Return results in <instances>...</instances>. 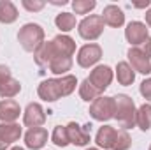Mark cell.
Wrapping results in <instances>:
<instances>
[{
  "label": "cell",
  "instance_id": "obj_30",
  "mask_svg": "<svg viewBox=\"0 0 151 150\" xmlns=\"http://www.w3.org/2000/svg\"><path fill=\"white\" fill-rule=\"evenodd\" d=\"M139 50H141V51H142L148 58H151V37L146 39V41L141 44V48H139Z\"/></svg>",
  "mask_w": 151,
  "mask_h": 150
},
{
  "label": "cell",
  "instance_id": "obj_26",
  "mask_svg": "<svg viewBox=\"0 0 151 150\" xmlns=\"http://www.w3.org/2000/svg\"><path fill=\"white\" fill-rule=\"evenodd\" d=\"M132 145V138L127 131H118L116 134V140H114V145H113V150H128Z\"/></svg>",
  "mask_w": 151,
  "mask_h": 150
},
{
  "label": "cell",
  "instance_id": "obj_7",
  "mask_svg": "<svg viewBox=\"0 0 151 150\" xmlns=\"http://www.w3.org/2000/svg\"><path fill=\"white\" fill-rule=\"evenodd\" d=\"M67 127V134H69V141L76 147H86L91 141V124L86 125H79L76 122H70L65 125Z\"/></svg>",
  "mask_w": 151,
  "mask_h": 150
},
{
  "label": "cell",
  "instance_id": "obj_29",
  "mask_svg": "<svg viewBox=\"0 0 151 150\" xmlns=\"http://www.w3.org/2000/svg\"><path fill=\"white\" fill-rule=\"evenodd\" d=\"M141 94L146 101H151V78H146L141 83Z\"/></svg>",
  "mask_w": 151,
  "mask_h": 150
},
{
  "label": "cell",
  "instance_id": "obj_5",
  "mask_svg": "<svg viewBox=\"0 0 151 150\" xmlns=\"http://www.w3.org/2000/svg\"><path fill=\"white\" fill-rule=\"evenodd\" d=\"M114 111H116L114 97L100 95L90 104V117L99 122H107V120L114 118Z\"/></svg>",
  "mask_w": 151,
  "mask_h": 150
},
{
  "label": "cell",
  "instance_id": "obj_13",
  "mask_svg": "<svg viewBox=\"0 0 151 150\" xmlns=\"http://www.w3.org/2000/svg\"><path fill=\"white\" fill-rule=\"evenodd\" d=\"M21 138L19 124H0V150H5Z\"/></svg>",
  "mask_w": 151,
  "mask_h": 150
},
{
  "label": "cell",
  "instance_id": "obj_16",
  "mask_svg": "<svg viewBox=\"0 0 151 150\" xmlns=\"http://www.w3.org/2000/svg\"><path fill=\"white\" fill-rule=\"evenodd\" d=\"M102 20H104L106 25H109V27H113V28H118V27H121V25L125 23V14H123V11H121L118 5L111 4V5H106V7H104Z\"/></svg>",
  "mask_w": 151,
  "mask_h": 150
},
{
  "label": "cell",
  "instance_id": "obj_2",
  "mask_svg": "<svg viewBox=\"0 0 151 150\" xmlns=\"http://www.w3.org/2000/svg\"><path fill=\"white\" fill-rule=\"evenodd\" d=\"M76 85H77V79L72 74H65L62 78H49L39 85L37 94L42 101L53 103V101L70 95L76 90Z\"/></svg>",
  "mask_w": 151,
  "mask_h": 150
},
{
  "label": "cell",
  "instance_id": "obj_11",
  "mask_svg": "<svg viewBox=\"0 0 151 150\" xmlns=\"http://www.w3.org/2000/svg\"><path fill=\"white\" fill-rule=\"evenodd\" d=\"M44 122H46V111L42 110V106L39 103H30L23 113V124L32 129V127H40Z\"/></svg>",
  "mask_w": 151,
  "mask_h": 150
},
{
  "label": "cell",
  "instance_id": "obj_14",
  "mask_svg": "<svg viewBox=\"0 0 151 150\" xmlns=\"http://www.w3.org/2000/svg\"><path fill=\"white\" fill-rule=\"evenodd\" d=\"M47 143V131L44 127H32L25 134V145L32 150L42 149Z\"/></svg>",
  "mask_w": 151,
  "mask_h": 150
},
{
  "label": "cell",
  "instance_id": "obj_19",
  "mask_svg": "<svg viewBox=\"0 0 151 150\" xmlns=\"http://www.w3.org/2000/svg\"><path fill=\"white\" fill-rule=\"evenodd\" d=\"M18 20V9L11 0H0V23H14Z\"/></svg>",
  "mask_w": 151,
  "mask_h": 150
},
{
  "label": "cell",
  "instance_id": "obj_4",
  "mask_svg": "<svg viewBox=\"0 0 151 150\" xmlns=\"http://www.w3.org/2000/svg\"><path fill=\"white\" fill-rule=\"evenodd\" d=\"M18 41H19V44L25 51L35 53L44 42V28L37 23H27L19 28Z\"/></svg>",
  "mask_w": 151,
  "mask_h": 150
},
{
  "label": "cell",
  "instance_id": "obj_36",
  "mask_svg": "<svg viewBox=\"0 0 151 150\" xmlns=\"http://www.w3.org/2000/svg\"><path fill=\"white\" fill-rule=\"evenodd\" d=\"M150 150H151V145H150Z\"/></svg>",
  "mask_w": 151,
  "mask_h": 150
},
{
  "label": "cell",
  "instance_id": "obj_12",
  "mask_svg": "<svg viewBox=\"0 0 151 150\" xmlns=\"http://www.w3.org/2000/svg\"><path fill=\"white\" fill-rule=\"evenodd\" d=\"M127 57H128V62L132 64V69H134V71H137V73H141V74H150L151 73L150 58H148L139 48H130L128 53H127Z\"/></svg>",
  "mask_w": 151,
  "mask_h": 150
},
{
  "label": "cell",
  "instance_id": "obj_18",
  "mask_svg": "<svg viewBox=\"0 0 151 150\" xmlns=\"http://www.w3.org/2000/svg\"><path fill=\"white\" fill-rule=\"evenodd\" d=\"M116 78H118L119 85L128 87V85L134 83L135 73H134V69H132V66L128 62H118V66H116Z\"/></svg>",
  "mask_w": 151,
  "mask_h": 150
},
{
  "label": "cell",
  "instance_id": "obj_23",
  "mask_svg": "<svg viewBox=\"0 0 151 150\" xmlns=\"http://www.w3.org/2000/svg\"><path fill=\"white\" fill-rule=\"evenodd\" d=\"M55 25L62 30V32H70L76 28V16L72 12H60L55 18Z\"/></svg>",
  "mask_w": 151,
  "mask_h": 150
},
{
  "label": "cell",
  "instance_id": "obj_31",
  "mask_svg": "<svg viewBox=\"0 0 151 150\" xmlns=\"http://www.w3.org/2000/svg\"><path fill=\"white\" fill-rule=\"evenodd\" d=\"M7 78H11V69H9L7 66H2V64H0V81H4V79H7Z\"/></svg>",
  "mask_w": 151,
  "mask_h": 150
},
{
  "label": "cell",
  "instance_id": "obj_27",
  "mask_svg": "<svg viewBox=\"0 0 151 150\" xmlns=\"http://www.w3.org/2000/svg\"><path fill=\"white\" fill-rule=\"evenodd\" d=\"M95 7H97L95 0H74L72 2V9H74L76 14H88Z\"/></svg>",
  "mask_w": 151,
  "mask_h": 150
},
{
  "label": "cell",
  "instance_id": "obj_28",
  "mask_svg": "<svg viewBox=\"0 0 151 150\" xmlns=\"http://www.w3.org/2000/svg\"><path fill=\"white\" fill-rule=\"evenodd\" d=\"M46 4L42 2V0H23V7L27 9V11H30V12H35V11H40L42 7H44Z\"/></svg>",
  "mask_w": 151,
  "mask_h": 150
},
{
  "label": "cell",
  "instance_id": "obj_33",
  "mask_svg": "<svg viewBox=\"0 0 151 150\" xmlns=\"http://www.w3.org/2000/svg\"><path fill=\"white\" fill-rule=\"evenodd\" d=\"M144 16H146V25H148V27H151V7L146 11V14H144Z\"/></svg>",
  "mask_w": 151,
  "mask_h": 150
},
{
  "label": "cell",
  "instance_id": "obj_22",
  "mask_svg": "<svg viewBox=\"0 0 151 150\" xmlns=\"http://www.w3.org/2000/svg\"><path fill=\"white\" fill-rule=\"evenodd\" d=\"M135 125H139L141 131L151 129V104H142L135 113Z\"/></svg>",
  "mask_w": 151,
  "mask_h": 150
},
{
  "label": "cell",
  "instance_id": "obj_24",
  "mask_svg": "<svg viewBox=\"0 0 151 150\" xmlns=\"http://www.w3.org/2000/svg\"><path fill=\"white\" fill-rule=\"evenodd\" d=\"M79 95H81L83 101H88V103L91 101V103H93L97 97H100V92H99V90L88 81V78H86V79H83V83L79 85Z\"/></svg>",
  "mask_w": 151,
  "mask_h": 150
},
{
  "label": "cell",
  "instance_id": "obj_15",
  "mask_svg": "<svg viewBox=\"0 0 151 150\" xmlns=\"http://www.w3.org/2000/svg\"><path fill=\"white\" fill-rule=\"evenodd\" d=\"M21 108L14 99H4L0 101V120L4 124H14V120L19 118Z\"/></svg>",
  "mask_w": 151,
  "mask_h": 150
},
{
  "label": "cell",
  "instance_id": "obj_34",
  "mask_svg": "<svg viewBox=\"0 0 151 150\" xmlns=\"http://www.w3.org/2000/svg\"><path fill=\"white\" fill-rule=\"evenodd\" d=\"M11 150H25V149H21V147H12Z\"/></svg>",
  "mask_w": 151,
  "mask_h": 150
},
{
  "label": "cell",
  "instance_id": "obj_21",
  "mask_svg": "<svg viewBox=\"0 0 151 150\" xmlns=\"http://www.w3.org/2000/svg\"><path fill=\"white\" fill-rule=\"evenodd\" d=\"M21 90V83L18 79H14L12 76L0 81V97L4 99H11V97H16Z\"/></svg>",
  "mask_w": 151,
  "mask_h": 150
},
{
  "label": "cell",
  "instance_id": "obj_1",
  "mask_svg": "<svg viewBox=\"0 0 151 150\" xmlns=\"http://www.w3.org/2000/svg\"><path fill=\"white\" fill-rule=\"evenodd\" d=\"M76 53V42L69 36H56L53 41L42 42V46L34 53V60L39 67H49L51 60L58 55H65V57H72Z\"/></svg>",
  "mask_w": 151,
  "mask_h": 150
},
{
  "label": "cell",
  "instance_id": "obj_17",
  "mask_svg": "<svg viewBox=\"0 0 151 150\" xmlns=\"http://www.w3.org/2000/svg\"><path fill=\"white\" fill-rule=\"evenodd\" d=\"M116 134L118 131L111 127V125H102L95 136V143L104 150H113V145H114V140H116Z\"/></svg>",
  "mask_w": 151,
  "mask_h": 150
},
{
  "label": "cell",
  "instance_id": "obj_8",
  "mask_svg": "<svg viewBox=\"0 0 151 150\" xmlns=\"http://www.w3.org/2000/svg\"><path fill=\"white\" fill-rule=\"evenodd\" d=\"M113 69L109 67V66H97L90 76H88V81L100 92V95L104 94V90L111 85V81H113Z\"/></svg>",
  "mask_w": 151,
  "mask_h": 150
},
{
  "label": "cell",
  "instance_id": "obj_35",
  "mask_svg": "<svg viewBox=\"0 0 151 150\" xmlns=\"http://www.w3.org/2000/svg\"><path fill=\"white\" fill-rule=\"evenodd\" d=\"M86 150H100V149H86Z\"/></svg>",
  "mask_w": 151,
  "mask_h": 150
},
{
  "label": "cell",
  "instance_id": "obj_6",
  "mask_svg": "<svg viewBox=\"0 0 151 150\" xmlns=\"http://www.w3.org/2000/svg\"><path fill=\"white\" fill-rule=\"evenodd\" d=\"M104 27H106V23H104L100 14H90V16L83 18V21L79 23L77 32H79L81 37L86 39V41H95V39H99L102 36Z\"/></svg>",
  "mask_w": 151,
  "mask_h": 150
},
{
  "label": "cell",
  "instance_id": "obj_3",
  "mask_svg": "<svg viewBox=\"0 0 151 150\" xmlns=\"http://www.w3.org/2000/svg\"><path fill=\"white\" fill-rule=\"evenodd\" d=\"M114 103H116V111H114V118L118 120L119 127L123 131H128L132 127H135V103L130 95L127 94H118L114 95Z\"/></svg>",
  "mask_w": 151,
  "mask_h": 150
},
{
  "label": "cell",
  "instance_id": "obj_20",
  "mask_svg": "<svg viewBox=\"0 0 151 150\" xmlns=\"http://www.w3.org/2000/svg\"><path fill=\"white\" fill-rule=\"evenodd\" d=\"M72 69V57H65V55H58L51 60L49 64V71L53 74H62L65 76L67 71Z\"/></svg>",
  "mask_w": 151,
  "mask_h": 150
},
{
  "label": "cell",
  "instance_id": "obj_9",
  "mask_svg": "<svg viewBox=\"0 0 151 150\" xmlns=\"http://www.w3.org/2000/svg\"><path fill=\"white\" fill-rule=\"evenodd\" d=\"M100 58H102V48H100L99 44H93V42L84 44V46L79 48V51H77V64H79L81 67H84V69L95 66Z\"/></svg>",
  "mask_w": 151,
  "mask_h": 150
},
{
  "label": "cell",
  "instance_id": "obj_25",
  "mask_svg": "<svg viewBox=\"0 0 151 150\" xmlns=\"http://www.w3.org/2000/svg\"><path fill=\"white\" fill-rule=\"evenodd\" d=\"M51 140H53V143L56 147H67V145H70L65 125H56L55 131H53V134H51Z\"/></svg>",
  "mask_w": 151,
  "mask_h": 150
},
{
  "label": "cell",
  "instance_id": "obj_10",
  "mask_svg": "<svg viewBox=\"0 0 151 150\" xmlns=\"http://www.w3.org/2000/svg\"><path fill=\"white\" fill-rule=\"evenodd\" d=\"M148 27H146V23H141V21H132V23H128L127 25V28H125V37L127 41L132 44V48H137V46H141L146 39L150 37L148 36Z\"/></svg>",
  "mask_w": 151,
  "mask_h": 150
},
{
  "label": "cell",
  "instance_id": "obj_32",
  "mask_svg": "<svg viewBox=\"0 0 151 150\" xmlns=\"http://www.w3.org/2000/svg\"><path fill=\"white\" fill-rule=\"evenodd\" d=\"M150 5V0H146V2H137V4H134V7H137V9H142V7H148Z\"/></svg>",
  "mask_w": 151,
  "mask_h": 150
}]
</instances>
